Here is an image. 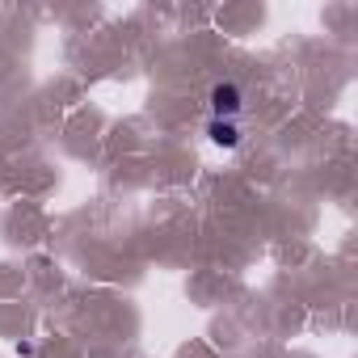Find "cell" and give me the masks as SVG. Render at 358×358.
I'll use <instances>...</instances> for the list:
<instances>
[{"label": "cell", "instance_id": "cell-1", "mask_svg": "<svg viewBox=\"0 0 358 358\" xmlns=\"http://www.w3.org/2000/svg\"><path fill=\"white\" fill-rule=\"evenodd\" d=\"M241 85H215L211 89V110H215V118H232V114H241Z\"/></svg>", "mask_w": 358, "mask_h": 358}, {"label": "cell", "instance_id": "cell-2", "mask_svg": "<svg viewBox=\"0 0 358 358\" xmlns=\"http://www.w3.org/2000/svg\"><path fill=\"white\" fill-rule=\"evenodd\" d=\"M207 131H211V139H215L220 148H236V143H241V127H236L232 118H211Z\"/></svg>", "mask_w": 358, "mask_h": 358}]
</instances>
